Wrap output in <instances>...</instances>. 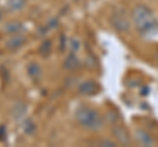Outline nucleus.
<instances>
[{"label":"nucleus","mask_w":158,"mask_h":147,"mask_svg":"<svg viewBox=\"0 0 158 147\" xmlns=\"http://www.w3.org/2000/svg\"><path fill=\"white\" fill-rule=\"evenodd\" d=\"M132 21L138 33L142 36L156 37L158 34V20L148 6L144 4L136 6L132 12Z\"/></svg>","instance_id":"obj_1"},{"label":"nucleus","mask_w":158,"mask_h":147,"mask_svg":"<svg viewBox=\"0 0 158 147\" xmlns=\"http://www.w3.org/2000/svg\"><path fill=\"white\" fill-rule=\"evenodd\" d=\"M75 118L78 124L82 127L91 131H98L103 127V118L100 113L95 110L94 108H90L87 105H81L77 109Z\"/></svg>","instance_id":"obj_2"},{"label":"nucleus","mask_w":158,"mask_h":147,"mask_svg":"<svg viewBox=\"0 0 158 147\" xmlns=\"http://www.w3.org/2000/svg\"><path fill=\"white\" fill-rule=\"evenodd\" d=\"M111 24L112 26L120 33H128L131 29V21L128 20L124 11H116L111 16Z\"/></svg>","instance_id":"obj_3"},{"label":"nucleus","mask_w":158,"mask_h":147,"mask_svg":"<svg viewBox=\"0 0 158 147\" xmlns=\"http://www.w3.org/2000/svg\"><path fill=\"white\" fill-rule=\"evenodd\" d=\"M98 91H99V85H98V83L95 80H86L78 87L79 95H83V96L95 95Z\"/></svg>","instance_id":"obj_4"},{"label":"nucleus","mask_w":158,"mask_h":147,"mask_svg":"<svg viewBox=\"0 0 158 147\" xmlns=\"http://www.w3.org/2000/svg\"><path fill=\"white\" fill-rule=\"evenodd\" d=\"M27 42V38L23 36V34H13L12 37H9L6 41V47L8 50H17V49L23 47Z\"/></svg>","instance_id":"obj_5"},{"label":"nucleus","mask_w":158,"mask_h":147,"mask_svg":"<svg viewBox=\"0 0 158 147\" xmlns=\"http://www.w3.org/2000/svg\"><path fill=\"white\" fill-rule=\"evenodd\" d=\"M113 135H115V138L120 142L121 145H128L131 142L129 134H128V131L125 130V127L121 125H117L113 127Z\"/></svg>","instance_id":"obj_6"},{"label":"nucleus","mask_w":158,"mask_h":147,"mask_svg":"<svg viewBox=\"0 0 158 147\" xmlns=\"http://www.w3.org/2000/svg\"><path fill=\"white\" fill-rule=\"evenodd\" d=\"M136 139H137L138 143L142 145V146H153L154 145V139H153V137L149 133H146L145 130H142V129L136 130Z\"/></svg>","instance_id":"obj_7"},{"label":"nucleus","mask_w":158,"mask_h":147,"mask_svg":"<svg viewBox=\"0 0 158 147\" xmlns=\"http://www.w3.org/2000/svg\"><path fill=\"white\" fill-rule=\"evenodd\" d=\"M4 32L11 33V34H19L24 32V25L20 21H11L4 25Z\"/></svg>","instance_id":"obj_8"},{"label":"nucleus","mask_w":158,"mask_h":147,"mask_svg":"<svg viewBox=\"0 0 158 147\" xmlns=\"http://www.w3.org/2000/svg\"><path fill=\"white\" fill-rule=\"evenodd\" d=\"M79 65H81V62H79V59L77 58L75 53H71L70 55L66 58L65 63H63V67H65L66 70H69V71H73V70H75V68H78Z\"/></svg>","instance_id":"obj_9"},{"label":"nucleus","mask_w":158,"mask_h":147,"mask_svg":"<svg viewBox=\"0 0 158 147\" xmlns=\"http://www.w3.org/2000/svg\"><path fill=\"white\" fill-rule=\"evenodd\" d=\"M27 72L32 79H38L41 76V67H40L36 62H31L27 66Z\"/></svg>","instance_id":"obj_10"},{"label":"nucleus","mask_w":158,"mask_h":147,"mask_svg":"<svg viewBox=\"0 0 158 147\" xmlns=\"http://www.w3.org/2000/svg\"><path fill=\"white\" fill-rule=\"evenodd\" d=\"M25 6H27V0H8L7 2V7L9 11H12V12L21 11Z\"/></svg>","instance_id":"obj_11"},{"label":"nucleus","mask_w":158,"mask_h":147,"mask_svg":"<svg viewBox=\"0 0 158 147\" xmlns=\"http://www.w3.org/2000/svg\"><path fill=\"white\" fill-rule=\"evenodd\" d=\"M50 50H52V41L50 40H44L42 43L40 45V49L38 51L41 54L42 57H48L50 54Z\"/></svg>","instance_id":"obj_12"},{"label":"nucleus","mask_w":158,"mask_h":147,"mask_svg":"<svg viewBox=\"0 0 158 147\" xmlns=\"http://www.w3.org/2000/svg\"><path fill=\"white\" fill-rule=\"evenodd\" d=\"M34 130H36V124L32 121V120H27L24 122V131L27 134H33Z\"/></svg>","instance_id":"obj_13"},{"label":"nucleus","mask_w":158,"mask_h":147,"mask_svg":"<svg viewBox=\"0 0 158 147\" xmlns=\"http://www.w3.org/2000/svg\"><path fill=\"white\" fill-rule=\"evenodd\" d=\"M67 45L70 46V51L71 53H75L79 49V46H81V43H79V41H77V40H74L73 38V40H70V41L67 40Z\"/></svg>","instance_id":"obj_14"},{"label":"nucleus","mask_w":158,"mask_h":147,"mask_svg":"<svg viewBox=\"0 0 158 147\" xmlns=\"http://www.w3.org/2000/svg\"><path fill=\"white\" fill-rule=\"evenodd\" d=\"M6 134H7V131H6V126L2 125V126H0V141H4V139H6V137H4Z\"/></svg>","instance_id":"obj_15"},{"label":"nucleus","mask_w":158,"mask_h":147,"mask_svg":"<svg viewBox=\"0 0 158 147\" xmlns=\"http://www.w3.org/2000/svg\"><path fill=\"white\" fill-rule=\"evenodd\" d=\"M65 45H66L65 36H62V37H61V50H63V49H65Z\"/></svg>","instance_id":"obj_16"},{"label":"nucleus","mask_w":158,"mask_h":147,"mask_svg":"<svg viewBox=\"0 0 158 147\" xmlns=\"http://www.w3.org/2000/svg\"><path fill=\"white\" fill-rule=\"evenodd\" d=\"M2 20H3V12L0 11V21H2Z\"/></svg>","instance_id":"obj_17"}]
</instances>
